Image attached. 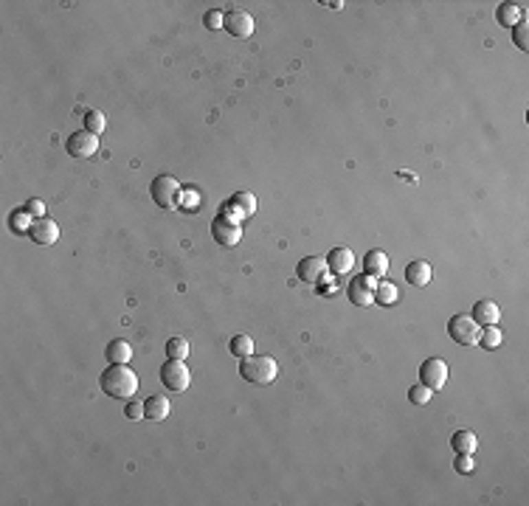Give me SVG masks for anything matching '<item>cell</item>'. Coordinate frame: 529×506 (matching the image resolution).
<instances>
[{
  "label": "cell",
  "instance_id": "obj_12",
  "mask_svg": "<svg viewBox=\"0 0 529 506\" xmlns=\"http://www.w3.org/2000/svg\"><path fill=\"white\" fill-rule=\"evenodd\" d=\"M223 28H225V32H228L231 37L245 40V37H251V34H254V17H251L248 12L234 9V12H228V14H225Z\"/></svg>",
  "mask_w": 529,
  "mask_h": 506
},
{
  "label": "cell",
  "instance_id": "obj_18",
  "mask_svg": "<svg viewBox=\"0 0 529 506\" xmlns=\"http://www.w3.org/2000/svg\"><path fill=\"white\" fill-rule=\"evenodd\" d=\"M451 448H453V453L473 456V453H476V448H479V439H476V433H473V430H456V433L451 436Z\"/></svg>",
  "mask_w": 529,
  "mask_h": 506
},
{
  "label": "cell",
  "instance_id": "obj_28",
  "mask_svg": "<svg viewBox=\"0 0 529 506\" xmlns=\"http://www.w3.org/2000/svg\"><path fill=\"white\" fill-rule=\"evenodd\" d=\"M203 23H205V28H209V32H220L223 23H225V14H223L220 9H212V12H205Z\"/></svg>",
  "mask_w": 529,
  "mask_h": 506
},
{
  "label": "cell",
  "instance_id": "obj_7",
  "mask_svg": "<svg viewBox=\"0 0 529 506\" xmlns=\"http://www.w3.org/2000/svg\"><path fill=\"white\" fill-rule=\"evenodd\" d=\"M420 382L428 385L431 391L445 389V382H448V363L442 360V357H428V360H423V366H420Z\"/></svg>",
  "mask_w": 529,
  "mask_h": 506
},
{
  "label": "cell",
  "instance_id": "obj_26",
  "mask_svg": "<svg viewBox=\"0 0 529 506\" xmlns=\"http://www.w3.org/2000/svg\"><path fill=\"white\" fill-rule=\"evenodd\" d=\"M104 127H107V122H104V115H102L99 110H87V113H85V130H87V133L99 135V133H104Z\"/></svg>",
  "mask_w": 529,
  "mask_h": 506
},
{
  "label": "cell",
  "instance_id": "obj_21",
  "mask_svg": "<svg viewBox=\"0 0 529 506\" xmlns=\"http://www.w3.org/2000/svg\"><path fill=\"white\" fill-rule=\"evenodd\" d=\"M495 17H498V23H502V25L515 28L521 23V17H524V3H502V6H498V12H495Z\"/></svg>",
  "mask_w": 529,
  "mask_h": 506
},
{
  "label": "cell",
  "instance_id": "obj_32",
  "mask_svg": "<svg viewBox=\"0 0 529 506\" xmlns=\"http://www.w3.org/2000/svg\"><path fill=\"white\" fill-rule=\"evenodd\" d=\"M12 228H14V231H17V228H25V231L32 228V220H28V214L23 211V208H20V211H14V214H12Z\"/></svg>",
  "mask_w": 529,
  "mask_h": 506
},
{
  "label": "cell",
  "instance_id": "obj_33",
  "mask_svg": "<svg viewBox=\"0 0 529 506\" xmlns=\"http://www.w3.org/2000/svg\"><path fill=\"white\" fill-rule=\"evenodd\" d=\"M470 470H473V459H470V456H464V453H456V472L467 475Z\"/></svg>",
  "mask_w": 529,
  "mask_h": 506
},
{
  "label": "cell",
  "instance_id": "obj_9",
  "mask_svg": "<svg viewBox=\"0 0 529 506\" xmlns=\"http://www.w3.org/2000/svg\"><path fill=\"white\" fill-rule=\"evenodd\" d=\"M374 287H377V279L372 276H355L349 281L346 287V295H349V301L352 304H358V307H372L374 304Z\"/></svg>",
  "mask_w": 529,
  "mask_h": 506
},
{
  "label": "cell",
  "instance_id": "obj_3",
  "mask_svg": "<svg viewBox=\"0 0 529 506\" xmlns=\"http://www.w3.org/2000/svg\"><path fill=\"white\" fill-rule=\"evenodd\" d=\"M150 194L158 203V208H166V211H172V208L181 205V183L175 181V177H169V174H158L155 177L153 186H150Z\"/></svg>",
  "mask_w": 529,
  "mask_h": 506
},
{
  "label": "cell",
  "instance_id": "obj_25",
  "mask_svg": "<svg viewBox=\"0 0 529 506\" xmlns=\"http://www.w3.org/2000/svg\"><path fill=\"white\" fill-rule=\"evenodd\" d=\"M251 352H254V341L248 335H234L231 338V354L234 357H240V360H243V357H248Z\"/></svg>",
  "mask_w": 529,
  "mask_h": 506
},
{
  "label": "cell",
  "instance_id": "obj_23",
  "mask_svg": "<svg viewBox=\"0 0 529 506\" xmlns=\"http://www.w3.org/2000/svg\"><path fill=\"white\" fill-rule=\"evenodd\" d=\"M502 341H504V335H502V330H498L495 323L484 326V330L479 332V343H482L484 349H498V346H502Z\"/></svg>",
  "mask_w": 529,
  "mask_h": 506
},
{
  "label": "cell",
  "instance_id": "obj_17",
  "mask_svg": "<svg viewBox=\"0 0 529 506\" xmlns=\"http://www.w3.org/2000/svg\"><path fill=\"white\" fill-rule=\"evenodd\" d=\"M431 276H434L431 264H428V262H423V259L411 262V264L405 267V281H408L411 287H425V284L431 281Z\"/></svg>",
  "mask_w": 529,
  "mask_h": 506
},
{
  "label": "cell",
  "instance_id": "obj_20",
  "mask_svg": "<svg viewBox=\"0 0 529 506\" xmlns=\"http://www.w3.org/2000/svg\"><path fill=\"white\" fill-rule=\"evenodd\" d=\"M169 400L166 397H161V394H153L150 400L144 402V413H146V419H153V422H161V419H166L169 416Z\"/></svg>",
  "mask_w": 529,
  "mask_h": 506
},
{
  "label": "cell",
  "instance_id": "obj_15",
  "mask_svg": "<svg viewBox=\"0 0 529 506\" xmlns=\"http://www.w3.org/2000/svg\"><path fill=\"white\" fill-rule=\"evenodd\" d=\"M363 273L366 276H372V279H383L386 273H389V256L383 253V251H369L366 256H363Z\"/></svg>",
  "mask_w": 529,
  "mask_h": 506
},
{
  "label": "cell",
  "instance_id": "obj_31",
  "mask_svg": "<svg viewBox=\"0 0 529 506\" xmlns=\"http://www.w3.org/2000/svg\"><path fill=\"white\" fill-rule=\"evenodd\" d=\"M124 416L127 419H144V402H127V408H124Z\"/></svg>",
  "mask_w": 529,
  "mask_h": 506
},
{
  "label": "cell",
  "instance_id": "obj_27",
  "mask_svg": "<svg viewBox=\"0 0 529 506\" xmlns=\"http://www.w3.org/2000/svg\"><path fill=\"white\" fill-rule=\"evenodd\" d=\"M431 394H434V391L428 389V385H423V382L414 385V389H408V400L414 402V405H428V402H431Z\"/></svg>",
  "mask_w": 529,
  "mask_h": 506
},
{
  "label": "cell",
  "instance_id": "obj_30",
  "mask_svg": "<svg viewBox=\"0 0 529 506\" xmlns=\"http://www.w3.org/2000/svg\"><path fill=\"white\" fill-rule=\"evenodd\" d=\"M513 34H515V45L521 51H526V17H521V23L513 28Z\"/></svg>",
  "mask_w": 529,
  "mask_h": 506
},
{
  "label": "cell",
  "instance_id": "obj_6",
  "mask_svg": "<svg viewBox=\"0 0 529 506\" xmlns=\"http://www.w3.org/2000/svg\"><path fill=\"white\" fill-rule=\"evenodd\" d=\"M65 150H68V155H71V158H76V161L93 158V155L99 152V135L87 133V130H79V133L68 135V141H65Z\"/></svg>",
  "mask_w": 529,
  "mask_h": 506
},
{
  "label": "cell",
  "instance_id": "obj_29",
  "mask_svg": "<svg viewBox=\"0 0 529 506\" xmlns=\"http://www.w3.org/2000/svg\"><path fill=\"white\" fill-rule=\"evenodd\" d=\"M23 211H25L28 217H43V214H45V203H43V200H28V203L23 205Z\"/></svg>",
  "mask_w": 529,
  "mask_h": 506
},
{
  "label": "cell",
  "instance_id": "obj_13",
  "mask_svg": "<svg viewBox=\"0 0 529 506\" xmlns=\"http://www.w3.org/2000/svg\"><path fill=\"white\" fill-rule=\"evenodd\" d=\"M223 208H225V217H231V214L234 217H251L256 211V197L251 192H237Z\"/></svg>",
  "mask_w": 529,
  "mask_h": 506
},
{
  "label": "cell",
  "instance_id": "obj_16",
  "mask_svg": "<svg viewBox=\"0 0 529 506\" xmlns=\"http://www.w3.org/2000/svg\"><path fill=\"white\" fill-rule=\"evenodd\" d=\"M470 318H473L479 326H490V323H495L498 318H502V310H498L495 301L482 299V301L473 304V312H470Z\"/></svg>",
  "mask_w": 529,
  "mask_h": 506
},
{
  "label": "cell",
  "instance_id": "obj_22",
  "mask_svg": "<svg viewBox=\"0 0 529 506\" xmlns=\"http://www.w3.org/2000/svg\"><path fill=\"white\" fill-rule=\"evenodd\" d=\"M400 301V292L392 281H377L374 287V304H383V307H392Z\"/></svg>",
  "mask_w": 529,
  "mask_h": 506
},
{
  "label": "cell",
  "instance_id": "obj_1",
  "mask_svg": "<svg viewBox=\"0 0 529 506\" xmlns=\"http://www.w3.org/2000/svg\"><path fill=\"white\" fill-rule=\"evenodd\" d=\"M99 385L107 397H115V400H130L135 391H138V374L130 369V366H119V363H110L102 377H99Z\"/></svg>",
  "mask_w": 529,
  "mask_h": 506
},
{
  "label": "cell",
  "instance_id": "obj_14",
  "mask_svg": "<svg viewBox=\"0 0 529 506\" xmlns=\"http://www.w3.org/2000/svg\"><path fill=\"white\" fill-rule=\"evenodd\" d=\"M327 267L335 276H346V273L355 271V253L349 248H333L327 256Z\"/></svg>",
  "mask_w": 529,
  "mask_h": 506
},
{
  "label": "cell",
  "instance_id": "obj_5",
  "mask_svg": "<svg viewBox=\"0 0 529 506\" xmlns=\"http://www.w3.org/2000/svg\"><path fill=\"white\" fill-rule=\"evenodd\" d=\"M161 382H164V389L181 394V391L189 389L192 374H189V369L183 366V360H172V357H169V360L161 366Z\"/></svg>",
  "mask_w": 529,
  "mask_h": 506
},
{
  "label": "cell",
  "instance_id": "obj_11",
  "mask_svg": "<svg viewBox=\"0 0 529 506\" xmlns=\"http://www.w3.org/2000/svg\"><path fill=\"white\" fill-rule=\"evenodd\" d=\"M37 245H54L56 240H60V225H56L54 220L48 217H34L32 220V228L25 231Z\"/></svg>",
  "mask_w": 529,
  "mask_h": 506
},
{
  "label": "cell",
  "instance_id": "obj_4",
  "mask_svg": "<svg viewBox=\"0 0 529 506\" xmlns=\"http://www.w3.org/2000/svg\"><path fill=\"white\" fill-rule=\"evenodd\" d=\"M479 323L470 318V315H453L451 321H448V335L453 338V343H459V346H473V343H479Z\"/></svg>",
  "mask_w": 529,
  "mask_h": 506
},
{
  "label": "cell",
  "instance_id": "obj_10",
  "mask_svg": "<svg viewBox=\"0 0 529 506\" xmlns=\"http://www.w3.org/2000/svg\"><path fill=\"white\" fill-rule=\"evenodd\" d=\"M296 276L304 281V284H318V281H324L327 276V259H321V256H304L296 267Z\"/></svg>",
  "mask_w": 529,
  "mask_h": 506
},
{
  "label": "cell",
  "instance_id": "obj_8",
  "mask_svg": "<svg viewBox=\"0 0 529 506\" xmlns=\"http://www.w3.org/2000/svg\"><path fill=\"white\" fill-rule=\"evenodd\" d=\"M212 236H214V242H220L223 248H234V245L243 240V228H240V222L234 220V217L220 214V217H214V222H212Z\"/></svg>",
  "mask_w": 529,
  "mask_h": 506
},
{
  "label": "cell",
  "instance_id": "obj_2",
  "mask_svg": "<svg viewBox=\"0 0 529 506\" xmlns=\"http://www.w3.org/2000/svg\"><path fill=\"white\" fill-rule=\"evenodd\" d=\"M279 374V366L268 354H248L240 363V377L251 385H271Z\"/></svg>",
  "mask_w": 529,
  "mask_h": 506
},
{
  "label": "cell",
  "instance_id": "obj_19",
  "mask_svg": "<svg viewBox=\"0 0 529 506\" xmlns=\"http://www.w3.org/2000/svg\"><path fill=\"white\" fill-rule=\"evenodd\" d=\"M104 357L110 363H119V366H127L130 360H133V346L127 343V341H113V343H107V349H104Z\"/></svg>",
  "mask_w": 529,
  "mask_h": 506
},
{
  "label": "cell",
  "instance_id": "obj_24",
  "mask_svg": "<svg viewBox=\"0 0 529 506\" xmlns=\"http://www.w3.org/2000/svg\"><path fill=\"white\" fill-rule=\"evenodd\" d=\"M166 354L172 357V360H186V357H189V343L183 338H169L166 341Z\"/></svg>",
  "mask_w": 529,
  "mask_h": 506
}]
</instances>
